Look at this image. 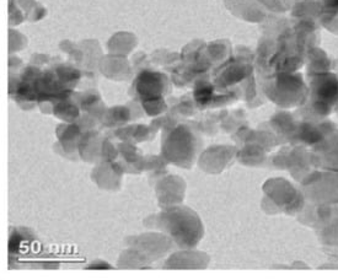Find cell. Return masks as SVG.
Wrapping results in <instances>:
<instances>
[{
  "label": "cell",
  "mask_w": 338,
  "mask_h": 280,
  "mask_svg": "<svg viewBox=\"0 0 338 280\" xmlns=\"http://www.w3.org/2000/svg\"><path fill=\"white\" fill-rule=\"evenodd\" d=\"M159 227L166 230L179 246L190 247L199 239V221L191 210L181 206L165 210L159 215Z\"/></svg>",
  "instance_id": "obj_1"
}]
</instances>
